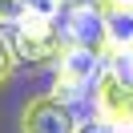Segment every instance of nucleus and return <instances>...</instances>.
I'll use <instances>...</instances> for the list:
<instances>
[{
  "instance_id": "1",
  "label": "nucleus",
  "mask_w": 133,
  "mask_h": 133,
  "mask_svg": "<svg viewBox=\"0 0 133 133\" xmlns=\"http://www.w3.org/2000/svg\"><path fill=\"white\" fill-rule=\"evenodd\" d=\"M52 65H57V73H52V97L69 101V105L89 97V89L105 73V57L93 52V49H81V44H65V52Z\"/></svg>"
},
{
  "instance_id": "2",
  "label": "nucleus",
  "mask_w": 133,
  "mask_h": 133,
  "mask_svg": "<svg viewBox=\"0 0 133 133\" xmlns=\"http://www.w3.org/2000/svg\"><path fill=\"white\" fill-rule=\"evenodd\" d=\"M8 41L16 49L20 61H32V65H49L65 52V32L57 28V20H41V16H24L16 28H8Z\"/></svg>"
},
{
  "instance_id": "3",
  "label": "nucleus",
  "mask_w": 133,
  "mask_h": 133,
  "mask_svg": "<svg viewBox=\"0 0 133 133\" xmlns=\"http://www.w3.org/2000/svg\"><path fill=\"white\" fill-rule=\"evenodd\" d=\"M61 32H65L69 44H81V49H93L109 61V28H105V8L89 4V0H77L65 8V20H61Z\"/></svg>"
},
{
  "instance_id": "4",
  "label": "nucleus",
  "mask_w": 133,
  "mask_h": 133,
  "mask_svg": "<svg viewBox=\"0 0 133 133\" xmlns=\"http://www.w3.org/2000/svg\"><path fill=\"white\" fill-rule=\"evenodd\" d=\"M93 113L105 117L117 133H133V89L105 65L101 81L93 85Z\"/></svg>"
},
{
  "instance_id": "5",
  "label": "nucleus",
  "mask_w": 133,
  "mask_h": 133,
  "mask_svg": "<svg viewBox=\"0 0 133 133\" xmlns=\"http://www.w3.org/2000/svg\"><path fill=\"white\" fill-rule=\"evenodd\" d=\"M77 125L81 121H77L73 105L52 93H41L20 109V133H77Z\"/></svg>"
},
{
  "instance_id": "6",
  "label": "nucleus",
  "mask_w": 133,
  "mask_h": 133,
  "mask_svg": "<svg viewBox=\"0 0 133 133\" xmlns=\"http://www.w3.org/2000/svg\"><path fill=\"white\" fill-rule=\"evenodd\" d=\"M105 28H109V57L133 49V12L129 8H105Z\"/></svg>"
},
{
  "instance_id": "7",
  "label": "nucleus",
  "mask_w": 133,
  "mask_h": 133,
  "mask_svg": "<svg viewBox=\"0 0 133 133\" xmlns=\"http://www.w3.org/2000/svg\"><path fill=\"white\" fill-rule=\"evenodd\" d=\"M28 16V0H0V28H16Z\"/></svg>"
},
{
  "instance_id": "8",
  "label": "nucleus",
  "mask_w": 133,
  "mask_h": 133,
  "mask_svg": "<svg viewBox=\"0 0 133 133\" xmlns=\"http://www.w3.org/2000/svg\"><path fill=\"white\" fill-rule=\"evenodd\" d=\"M16 49H12V41H8V32H4V28H0V85L8 81L12 73H16Z\"/></svg>"
},
{
  "instance_id": "9",
  "label": "nucleus",
  "mask_w": 133,
  "mask_h": 133,
  "mask_svg": "<svg viewBox=\"0 0 133 133\" xmlns=\"http://www.w3.org/2000/svg\"><path fill=\"white\" fill-rule=\"evenodd\" d=\"M105 65H109V69H113V73H117V77H121V81L133 89V49H125V52H113V57H109Z\"/></svg>"
},
{
  "instance_id": "10",
  "label": "nucleus",
  "mask_w": 133,
  "mask_h": 133,
  "mask_svg": "<svg viewBox=\"0 0 133 133\" xmlns=\"http://www.w3.org/2000/svg\"><path fill=\"white\" fill-rule=\"evenodd\" d=\"M77 133H117V129L105 121V117H97V113H93L89 121H81V125H77Z\"/></svg>"
},
{
  "instance_id": "11",
  "label": "nucleus",
  "mask_w": 133,
  "mask_h": 133,
  "mask_svg": "<svg viewBox=\"0 0 133 133\" xmlns=\"http://www.w3.org/2000/svg\"><path fill=\"white\" fill-rule=\"evenodd\" d=\"M101 4H105V8H129L133 12V0H101Z\"/></svg>"
}]
</instances>
